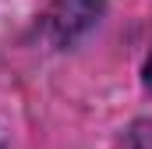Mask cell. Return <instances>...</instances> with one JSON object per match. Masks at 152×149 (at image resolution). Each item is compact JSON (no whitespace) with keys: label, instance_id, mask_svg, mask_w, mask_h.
Segmentation results:
<instances>
[{"label":"cell","instance_id":"obj_1","mask_svg":"<svg viewBox=\"0 0 152 149\" xmlns=\"http://www.w3.org/2000/svg\"><path fill=\"white\" fill-rule=\"evenodd\" d=\"M124 149H152V121H138V124L127 131Z\"/></svg>","mask_w":152,"mask_h":149},{"label":"cell","instance_id":"obj_2","mask_svg":"<svg viewBox=\"0 0 152 149\" xmlns=\"http://www.w3.org/2000/svg\"><path fill=\"white\" fill-rule=\"evenodd\" d=\"M145 82H149V89H152V50H149V60H145Z\"/></svg>","mask_w":152,"mask_h":149},{"label":"cell","instance_id":"obj_3","mask_svg":"<svg viewBox=\"0 0 152 149\" xmlns=\"http://www.w3.org/2000/svg\"><path fill=\"white\" fill-rule=\"evenodd\" d=\"M92 4H96V0H92Z\"/></svg>","mask_w":152,"mask_h":149}]
</instances>
